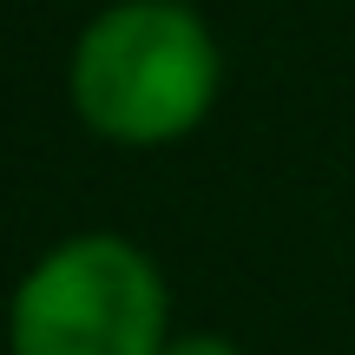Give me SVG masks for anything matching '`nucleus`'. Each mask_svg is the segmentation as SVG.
<instances>
[{
  "label": "nucleus",
  "instance_id": "3",
  "mask_svg": "<svg viewBox=\"0 0 355 355\" xmlns=\"http://www.w3.org/2000/svg\"><path fill=\"white\" fill-rule=\"evenodd\" d=\"M158 355H243L230 336H217V329H191V336H171Z\"/></svg>",
  "mask_w": 355,
  "mask_h": 355
},
{
  "label": "nucleus",
  "instance_id": "1",
  "mask_svg": "<svg viewBox=\"0 0 355 355\" xmlns=\"http://www.w3.org/2000/svg\"><path fill=\"white\" fill-rule=\"evenodd\" d=\"M224 86V53L191 0H119L92 13L66 60V92L92 139L178 145L204 125Z\"/></svg>",
  "mask_w": 355,
  "mask_h": 355
},
{
  "label": "nucleus",
  "instance_id": "2",
  "mask_svg": "<svg viewBox=\"0 0 355 355\" xmlns=\"http://www.w3.org/2000/svg\"><path fill=\"white\" fill-rule=\"evenodd\" d=\"M171 343V296L158 263L119 230L53 243L7 303L13 355H158Z\"/></svg>",
  "mask_w": 355,
  "mask_h": 355
}]
</instances>
